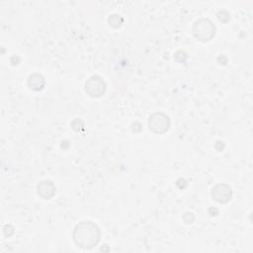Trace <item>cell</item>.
<instances>
[{
    "label": "cell",
    "mask_w": 253,
    "mask_h": 253,
    "mask_svg": "<svg viewBox=\"0 0 253 253\" xmlns=\"http://www.w3.org/2000/svg\"><path fill=\"white\" fill-rule=\"evenodd\" d=\"M194 33L196 37H199L204 41H208L214 34V27L209 20H201L199 22H196L194 27Z\"/></svg>",
    "instance_id": "2"
},
{
    "label": "cell",
    "mask_w": 253,
    "mask_h": 253,
    "mask_svg": "<svg viewBox=\"0 0 253 253\" xmlns=\"http://www.w3.org/2000/svg\"><path fill=\"white\" fill-rule=\"evenodd\" d=\"M99 239L98 227L91 222H82L74 230V240L78 246L84 248L92 247Z\"/></svg>",
    "instance_id": "1"
},
{
    "label": "cell",
    "mask_w": 253,
    "mask_h": 253,
    "mask_svg": "<svg viewBox=\"0 0 253 253\" xmlns=\"http://www.w3.org/2000/svg\"><path fill=\"white\" fill-rule=\"evenodd\" d=\"M166 122H168V118L166 116L162 114H155L149 120V126L154 131L156 130L157 126H159L158 132H162L168 128V124H166Z\"/></svg>",
    "instance_id": "3"
}]
</instances>
